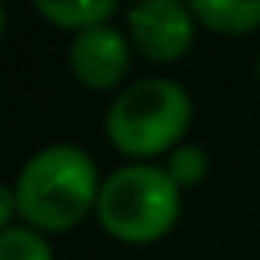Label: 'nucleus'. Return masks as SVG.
Segmentation results:
<instances>
[{"mask_svg": "<svg viewBox=\"0 0 260 260\" xmlns=\"http://www.w3.org/2000/svg\"><path fill=\"white\" fill-rule=\"evenodd\" d=\"M100 182L96 164L79 146H47L40 150L18 175L15 200L29 224H40L47 232H68L86 217V210L96 203Z\"/></svg>", "mask_w": 260, "mask_h": 260, "instance_id": "1", "label": "nucleus"}, {"mask_svg": "<svg viewBox=\"0 0 260 260\" xmlns=\"http://www.w3.org/2000/svg\"><path fill=\"white\" fill-rule=\"evenodd\" d=\"M192 121L189 93L171 79H139L107 111V136L121 153L153 157L175 146Z\"/></svg>", "mask_w": 260, "mask_h": 260, "instance_id": "2", "label": "nucleus"}, {"mask_svg": "<svg viewBox=\"0 0 260 260\" xmlns=\"http://www.w3.org/2000/svg\"><path fill=\"white\" fill-rule=\"evenodd\" d=\"M96 217L114 239L153 242L178 217V182L164 168L125 164L100 185Z\"/></svg>", "mask_w": 260, "mask_h": 260, "instance_id": "3", "label": "nucleus"}, {"mask_svg": "<svg viewBox=\"0 0 260 260\" xmlns=\"http://www.w3.org/2000/svg\"><path fill=\"white\" fill-rule=\"evenodd\" d=\"M128 32L150 61H178L192 43V11L182 0H139L128 11Z\"/></svg>", "mask_w": 260, "mask_h": 260, "instance_id": "4", "label": "nucleus"}, {"mask_svg": "<svg viewBox=\"0 0 260 260\" xmlns=\"http://www.w3.org/2000/svg\"><path fill=\"white\" fill-rule=\"evenodd\" d=\"M72 72L89 89H111L128 75V40L111 29H82L72 40Z\"/></svg>", "mask_w": 260, "mask_h": 260, "instance_id": "5", "label": "nucleus"}, {"mask_svg": "<svg viewBox=\"0 0 260 260\" xmlns=\"http://www.w3.org/2000/svg\"><path fill=\"white\" fill-rule=\"evenodd\" d=\"M189 11L200 25L214 32H249L260 25V0H189Z\"/></svg>", "mask_w": 260, "mask_h": 260, "instance_id": "6", "label": "nucleus"}, {"mask_svg": "<svg viewBox=\"0 0 260 260\" xmlns=\"http://www.w3.org/2000/svg\"><path fill=\"white\" fill-rule=\"evenodd\" d=\"M40 8L43 18H50L54 25H64V29H96L114 8L118 0H32Z\"/></svg>", "mask_w": 260, "mask_h": 260, "instance_id": "7", "label": "nucleus"}, {"mask_svg": "<svg viewBox=\"0 0 260 260\" xmlns=\"http://www.w3.org/2000/svg\"><path fill=\"white\" fill-rule=\"evenodd\" d=\"M0 260H54V253L40 232L15 224L0 232Z\"/></svg>", "mask_w": 260, "mask_h": 260, "instance_id": "8", "label": "nucleus"}, {"mask_svg": "<svg viewBox=\"0 0 260 260\" xmlns=\"http://www.w3.org/2000/svg\"><path fill=\"white\" fill-rule=\"evenodd\" d=\"M168 175H171L178 185H192V182H200V178L207 175V153H203L200 146H192V143L175 146L171 157H168Z\"/></svg>", "mask_w": 260, "mask_h": 260, "instance_id": "9", "label": "nucleus"}, {"mask_svg": "<svg viewBox=\"0 0 260 260\" xmlns=\"http://www.w3.org/2000/svg\"><path fill=\"white\" fill-rule=\"evenodd\" d=\"M15 210H18L15 189L0 185V232H8V228H11V217H15Z\"/></svg>", "mask_w": 260, "mask_h": 260, "instance_id": "10", "label": "nucleus"}, {"mask_svg": "<svg viewBox=\"0 0 260 260\" xmlns=\"http://www.w3.org/2000/svg\"><path fill=\"white\" fill-rule=\"evenodd\" d=\"M4 18L8 15H4V0H0V32H4Z\"/></svg>", "mask_w": 260, "mask_h": 260, "instance_id": "11", "label": "nucleus"}, {"mask_svg": "<svg viewBox=\"0 0 260 260\" xmlns=\"http://www.w3.org/2000/svg\"><path fill=\"white\" fill-rule=\"evenodd\" d=\"M256 72H260V57H256Z\"/></svg>", "mask_w": 260, "mask_h": 260, "instance_id": "12", "label": "nucleus"}]
</instances>
